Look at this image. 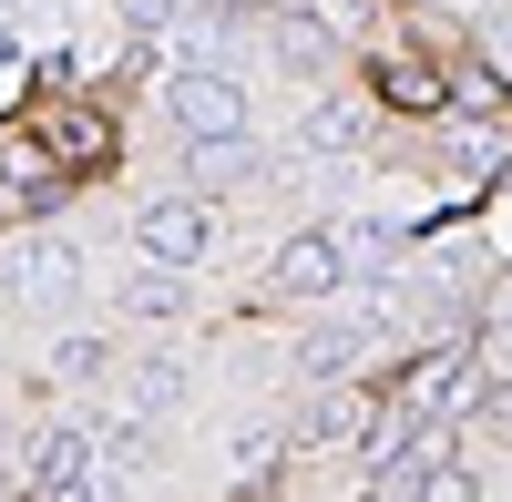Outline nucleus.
Listing matches in <instances>:
<instances>
[{
    "label": "nucleus",
    "mask_w": 512,
    "mask_h": 502,
    "mask_svg": "<svg viewBox=\"0 0 512 502\" xmlns=\"http://www.w3.org/2000/svg\"><path fill=\"white\" fill-rule=\"evenodd\" d=\"M164 113L185 123V144H205V164H246V93L216 72V62H185Z\"/></svg>",
    "instance_id": "1"
},
{
    "label": "nucleus",
    "mask_w": 512,
    "mask_h": 502,
    "mask_svg": "<svg viewBox=\"0 0 512 502\" xmlns=\"http://www.w3.org/2000/svg\"><path fill=\"white\" fill-rule=\"evenodd\" d=\"M134 246H144V267H205L216 257V205L205 195H144Z\"/></svg>",
    "instance_id": "2"
},
{
    "label": "nucleus",
    "mask_w": 512,
    "mask_h": 502,
    "mask_svg": "<svg viewBox=\"0 0 512 502\" xmlns=\"http://www.w3.org/2000/svg\"><path fill=\"white\" fill-rule=\"evenodd\" d=\"M31 482H41V502H103V441L93 431H41V451H31Z\"/></svg>",
    "instance_id": "3"
},
{
    "label": "nucleus",
    "mask_w": 512,
    "mask_h": 502,
    "mask_svg": "<svg viewBox=\"0 0 512 502\" xmlns=\"http://www.w3.org/2000/svg\"><path fill=\"white\" fill-rule=\"evenodd\" d=\"M267 277H277V298H328V287L349 277V246H338L328 226H308V236H287V246H277V267H267Z\"/></svg>",
    "instance_id": "4"
},
{
    "label": "nucleus",
    "mask_w": 512,
    "mask_h": 502,
    "mask_svg": "<svg viewBox=\"0 0 512 502\" xmlns=\"http://www.w3.org/2000/svg\"><path fill=\"white\" fill-rule=\"evenodd\" d=\"M0 277H11L21 298H62V287L82 277V257H72V246H52V236H31V246H11V257H0Z\"/></svg>",
    "instance_id": "5"
},
{
    "label": "nucleus",
    "mask_w": 512,
    "mask_h": 502,
    "mask_svg": "<svg viewBox=\"0 0 512 502\" xmlns=\"http://www.w3.org/2000/svg\"><path fill=\"white\" fill-rule=\"evenodd\" d=\"M379 93L410 103V113H431V103H441V72L420 62V52H379Z\"/></svg>",
    "instance_id": "6"
},
{
    "label": "nucleus",
    "mask_w": 512,
    "mask_h": 502,
    "mask_svg": "<svg viewBox=\"0 0 512 502\" xmlns=\"http://www.w3.org/2000/svg\"><path fill=\"white\" fill-rule=\"evenodd\" d=\"M103 359H113L103 339H62V349H52V380H93V369H103Z\"/></svg>",
    "instance_id": "7"
},
{
    "label": "nucleus",
    "mask_w": 512,
    "mask_h": 502,
    "mask_svg": "<svg viewBox=\"0 0 512 502\" xmlns=\"http://www.w3.org/2000/svg\"><path fill=\"white\" fill-rule=\"evenodd\" d=\"M420 502H482V492H472V472H431V482H420Z\"/></svg>",
    "instance_id": "8"
},
{
    "label": "nucleus",
    "mask_w": 512,
    "mask_h": 502,
    "mask_svg": "<svg viewBox=\"0 0 512 502\" xmlns=\"http://www.w3.org/2000/svg\"><path fill=\"white\" fill-rule=\"evenodd\" d=\"M482 41L502 52V72H512V11H492V21H482Z\"/></svg>",
    "instance_id": "9"
},
{
    "label": "nucleus",
    "mask_w": 512,
    "mask_h": 502,
    "mask_svg": "<svg viewBox=\"0 0 512 502\" xmlns=\"http://www.w3.org/2000/svg\"><path fill=\"white\" fill-rule=\"evenodd\" d=\"M123 11H134V21H154V31H164V21H175V0H123Z\"/></svg>",
    "instance_id": "10"
},
{
    "label": "nucleus",
    "mask_w": 512,
    "mask_h": 502,
    "mask_svg": "<svg viewBox=\"0 0 512 502\" xmlns=\"http://www.w3.org/2000/svg\"><path fill=\"white\" fill-rule=\"evenodd\" d=\"M492 359H512V318H492Z\"/></svg>",
    "instance_id": "11"
}]
</instances>
